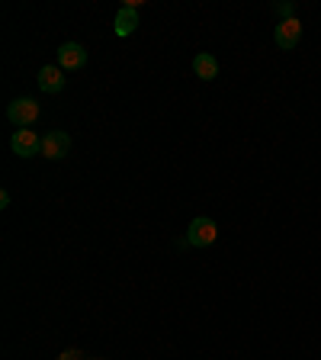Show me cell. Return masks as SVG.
<instances>
[{
	"mask_svg": "<svg viewBox=\"0 0 321 360\" xmlns=\"http://www.w3.org/2000/svg\"><path fill=\"white\" fill-rule=\"evenodd\" d=\"M215 238H219V229H215V222L206 219V216L193 219L190 229H186V241H190L193 248H209Z\"/></svg>",
	"mask_w": 321,
	"mask_h": 360,
	"instance_id": "6da1fadb",
	"label": "cell"
},
{
	"mask_svg": "<svg viewBox=\"0 0 321 360\" xmlns=\"http://www.w3.org/2000/svg\"><path fill=\"white\" fill-rule=\"evenodd\" d=\"M7 120L17 126V129H26V126H32V122L39 120V103L29 100V97H23V100H13L7 106Z\"/></svg>",
	"mask_w": 321,
	"mask_h": 360,
	"instance_id": "7a4b0ae2",
	"label": "cell"
},
{
	"mask_svg": "<svg viewBox=\"0 0 321 360\" xmlns=\"http://www.w3.org/2000/svg\"><path fill=\"white\" fill-rule=\"evenodd\" d=\"M10 148L19 158H36V155H42V139L32 129H17L13 139H10Z\"/></svg>",
	"mask_w": 321,
	"mask_h": 360,
	"instance_id": "3957f363",
	"label": "cell"
},
{
	"mask_svg": "<svg viewBox=\"0 0 321 360\" xmlns=\"http://www.w3.org/2000/svg\"><path fill=\"white\" fill-rule=\"evenodd\" d=\"M84 65H87V48L81 42H64L58 48V68L61 71H81Z\"/></svg>",
	"mask_w": 321,
	"mask_h": 360,
	"instance_id": "277c9868",
	"label": "cell"
},
{
	"mask_svg": "<svg viewBox=\"0 0 321 360\" xmlns=\"http://www.w3.org/2000/svg\"><path fill=\"white\" fill-rule=\"evenodd\" d=\"M42 155L48 161H61L64 155H71V135L68 132H48L42 139Z\"/></svg>",
	"mask_w": 321,
	"mask_h": 360,
	"instance_id": "5b68a950",
	"label": "cell"
},
{
	"mask_svg": "<svg viewBox=\"0 0 321 360\" xmlns=\"http://www.w3.org/2000/svg\"><path fill=\"white\" fill-rule=\"evenodd\" d=\"M273 39H276V46L289 52V48H295L299 39H302V23H299V19H283V23H276Z\"/></svg>",
	"mask_w": 321,
	"mask_h": 360,
	"instance_id": "8992f818",
	"label": "cell"
},
{
	"mask_svg": "<svg viewBox=\"0 0 321 360\" xmlns=\"http://www.w3.org/2000/svg\"><path fill=\"white\" fill-rule=\"evenodd\" d=\"M113 29H116V36H132L138 29V10L135 7H119V13H116V23H113Z\"/></svg>",
	"mask_w": 321,
	"mask_h": 360,
	"instance_id": "52a82bcc",
	"label": "cell"
},
{
	"mask_svg": "<svg viewBox=\"0 0 321 360\" xmlns=\"http://www.w3.org/2000/svg\"><path fill=\"white\" fill-rule=\"evenodd\" d=\"M39 87L46 93H61L64 91V71L55 65H46L39 71Z\"/></svg>",
	"mask_w": 321,
	"mask_h": 360,
	"instance_id": "ba28073f",
	"label": "cell"
},
{
	"mask_svg": "<svg viewBox=\"0 0 321 360\" xmlns=\"http://www.w3.org/2000/svg\"><path fill=\"white\" fill-rule=\"evenodd\" d=\"M193 71H196L200 81H215V77H219V61H215V55H209V52H200V55L193 58Z\"/></svg>",
	"mask_w": 321,
	"mask_h": 360,
	"instance_id": "9c48e42d",
	"label": "cell"
},
{
	"mask_svg": "<svg viewBox=\"0 0 321 360\" xmlns=\"http://www.w3.org/2000/svg\"><path fill=\"white\" fill-rule=\"evenodd\" d=\"M276 13H280L283 19H295V7H293V3H280V7H276Z\"/></svg>",
	"mask_w": 321,
	"mask_h": 360,
	"instance_id": "30bf717a",
	"label": "cell"
}]
</instances>
